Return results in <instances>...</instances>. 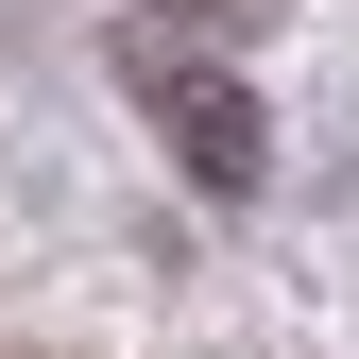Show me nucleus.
<instances>
[{
	"label": "nucleus",
	"instance_id": "nucleus-1",
	"mask_svg": "<svg viewBox=\"0 0 359 359\" xmlns=\"http://www.w3.org/2000/svg\"><path fill=\"white\" fill-rule=\"evenodd\" d=\"M137 103L171 120V154L205 171V189H257V171H274V137H257V103L222 69H189V52H137Z\"/></svg>",
	"mask_w": 359,
	"mask_h": 359
},
{
	"label": "nucleus",
	"instance_id": "nucleus-2",
	"mask_svg": "<svg viewBox=\"0 0 359 359\" xmlns=\"http://www.w3.org/2000/svg\"><path fill=\"white\" fill-rule=\"evenodd\" d=\"M205 18H222V0H205Z\"/></svg>",
	"mask_w": 359,
	"mask_h": 359
}]
</instances>
